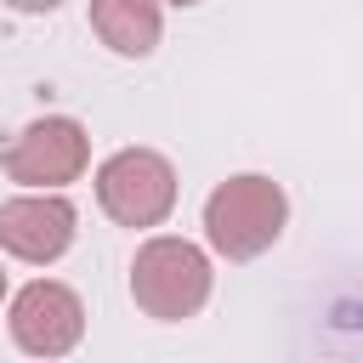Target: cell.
<instances>
[{"label": "cell", "mask_w": 363, "mask_h": 363, "mask_svg": "<svg viewBox=\"0 0 363 363\" xmlns=\"http://www.w3.org/2000/svg\"><path fill=\"white\" fill-rule=\"evenodd\" d=\"M176 164L159 147H119L96 164V204L119 227H159L176 210Z\"/></svg>", "instance_id": "3"}, {"label": "cell", "mask_w": 363, "mask_h": 363, "mask_svg": "<svg viewBox=\"0 0 363 363\" xmlns=\"http://www.w3.org/2000/svg\"><path fill=\"white\" fill-rule=\"evenodd\" d=\"M210 289H216V267H210V255L193 238L159 233V238H147L130 255V301L147 318H159V323L193 318L210 301Z\"/></svg>", "instance_id": "2"}, {"label": "cell", "mask_w": 363, "mask_h": 363, "mask_svg": "<svg viewBox=\"0 0 363 363\" xmlns=\"http://www.w3.org/2000/svg\"><path fill=\"white\" fill-rule=\"evenodd\" d=\"M164 6H199V0H164Z\"/></svg>", "instance_id": "9"}, {"label": "cell", "mask_w": 363, "mask_h": 363, "mask_svg": "<svg viewBox=\"0 0 363 363\" xmlns=\"http://www.w3.org/2000/svg\"><path fill=\"white\" fill-rule=\"evenodd\" d=\"M79 210L62 199V187H28L0 204V250L28 267H51L74 250Z\"/></svg>", "instance_id": "6"}, {"label": "cell", "mask_w": 363, "mask_h": 363, "mask_svg": "<svg viewBox=\"0 0 363 363\" xmlns=\"http://www.w3.org/2000/svg\"><path fill=\"white\" fill-rule=\"evenodd\" d=\"M91 28L113 57H147L164 34V0H91Z\"/></svg>", "instance_id": "7"}, {"label": "cell", "mask_w": 363, "mask_h": 363, "mask_svg": "<svg viewBox=\"0 0 363 363\" xmlns=\"http://www.w3.org/2000/svg\"><path fill=\"white\" fill-rule=\"evenodd\" d=\"M11 11H23V17H45V11H57L62 0H6Z\"/></svg>", "instance_id": "8"}, {"label": "cell", "mask_w": 363, "mask_h": 363, "mask_svg": "<svg viewBox=\"0 0 363 363\" xmlns=\"http://www.w3.org/2000/svg\"><path fill=\"white\" fill-rule=\"evenodd\" d=\"M85 164H91V130L74 113L28 119L0 153V170L17 187H68L85 176Z\"/></svg>", "instance_id": "4"}, {"label": "cell", "mask_w": 363, "mask_h": 363, "mask_svg": "<svg viewBox=\"0 0 363 363\" xmlns=\"http://www.w3.org/2000/svg\"><path fill=\"white\" fill-rule=\"evenodd\" d=\"M0 301H6V272H0Z\"/></svg>", "instance_id": "10"}, {"label": "cell", "mask_w": 363, "mask_h": 363, "mask_svg": "<svg viewBox=\"0 0 363 363\" xmlns=\"http://www.w3.org/2000/svg\"><path fill=\"white\" fill-rule=\"evenodd\" d=\"M284 227H289V193L261 170L227 176L204 199V244L216 255H227V261L267 255L284 238Z\"/></svg>", "instance_id": "1"}, {"label": "cell", "mask_w": 363, "mask_h": 363, "mask_svg": "<svg viewBox=\"0 0 363 363\" xmlns=\"http://www.w3.org/2000/svg\"><path fill=\"white\" fill-rule=\"evenodd\" d=\"M6 329H11V346L28 357H68L85 335V301L57 278H34L11 295Z\"/></svg>", "instance_id": "5"}]
</instances>
